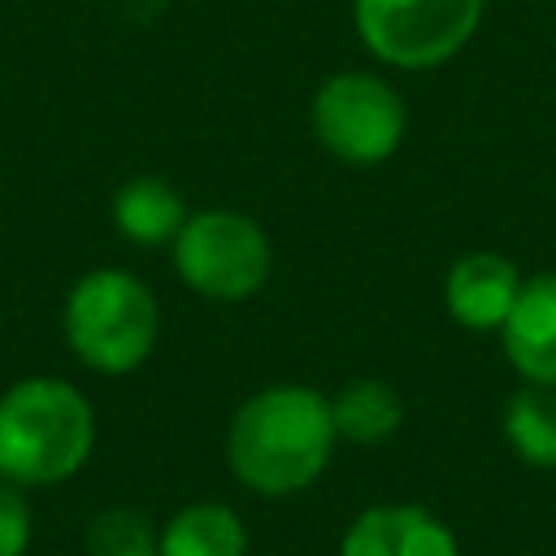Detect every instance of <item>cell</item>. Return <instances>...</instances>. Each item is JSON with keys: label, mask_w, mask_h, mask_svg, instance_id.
<instances>
[{"label": "cell", "mask_w": 556, "mask_h": 556, "mask_svg": "<svg viewBox=\"0 0 556 556\" xmlns=\"http://www.w3.org/2000/svg\"><path fill=\"white\" fill-rule=\"evenodd\" d=\"M334 443L330 400L304 382H274L230 413L226 469L243 491L282 500L326 473Z\"/></svg>", "instance_id": "6da1fadb"}, {"label": "cell", "mask_w": 556, "mask_h": 556, "mask_svg": "<svg viewBox=\"0 0 556 556\" xmlns=\"http://www.w3.org/2000/svg\"><path fill=\"white\" fill-rule=\"evenodd\" d=\"M96 452V408L52 374L22 378L0 391V478L22 491L70 482Z\"/></svg>", "instance_id": "7a4b0ae2"}, {"label": "cell", "mask_w": 556, "mask_h": 556, "mask_svg": "<svg viewBox=\"0 0 556 556\" xmlns=\"http://www.w3.org/2000/svg\"><path fill=\"white\" fill-rule=\"evenodd\" d=\"M156 530L161 526H152L148 513L130 504H113L87 521L83 552L87 556H156Z\"/></svg>", "instance_id": "5bb4252c"}, {"label": "cell", "mask_w": 556, "mask_h": 556, "mask_svg": "<svg viewBox=\"0 0 556 556\" xmlns=\"http://www.w3.org/2000/svg\"><path fill=\"white\" fill-rule=\"evenodd\" d=\"M30 539H35V513L26 504V491L0 478V556H26Z\"/></svg>", "instance_id": "9a60e30c"}, {"label": "cell", "mask_w": 556, "mask_h": 556, "mask_svg": "<svg viewBox=\"0 0 556 556\" xmlns=\"http://www.w3.org/2000/svg\"><path fill=\"white\" fill-rule=\"evenodd\" d=\"M339 556H460L456 534L421 504H374L339 539Z\"/></svg>", "instance_id": "52a82bcc"}, {"label": "cell", "mask_w": 556, "mask_h": 556, "mask_svg": "<svg viewBox=\"0 0 556 556\" xmlns=\"http://www.w3.org/2000/svg\"><path fill=\"white\" fill-rule=\"evenodd\" d=\"M504 439L508 447L534 465V469H556V387L526 382L508 395L504 404Z\"/></svg>", "instance_id": "4fadbf2b"}, {"label": "cell", "mask_w": 556, "mask_h": 556, "mask_svg": "<svg viewBox=\"0 0 556 556\" xmlns=\"http://www.w3.org/2000/svg\"><path fill=\"white\" fill-rule=\"evenodd\" d=\"M113 226L135 248H169L178 226L187 222V204L178 187L161 174H135L113 191Z\"/></svg>", "instance_id": "30bf717a"}, {"label": "cell", "mask_w": 556, "mask_h": 556, "mask_svg": "<svg viewBox=\"0 0 556 556\" xmlns=\"http://www.w3.org/2000/svg\"><path fill=\"white\" fill-rule=\"evenodd\" d=\"M156 556H248V521L222 500H191L156 530Z\"/></svg>", "instance_id": "8fae6325"}, {"label": "cell", "mask_w": 556, "mask_h": 556, "mask_svg": "<svg viewBox=\"0 0 556 556\" xmlns=\"http://www.w3.org/2000/svg\"><path fill=\"white\" fill-rule=\"evenodd\" d=\"M313 139L343 165H382L395 156L408 130V109L400 91L369 70L330 74L308 104Z\"/></svg>", "instance_id": "5b68a950"}, {"label": "cell", "mask_w": 556, "mask_h": 556, "mask_svg": "<svg viewBox=\"0 0 556 556\" xmlns=\"http://www.w3.org/2000/svg\"><path fill=\"white\" fill-rule=\"evenodd\" d=\"M504 356L526 382L556 387V274L521 278V291L500 326Z\"/></svg>", "instance_id": "ba28073f"}, {"label": "cell", "mask_w": 556, "mask_h": 556, "mask_svg": "<svg viewBox=\"0 0 556 556\" xmlns=\"http://www.w3.org/2000/svg\"><path fill=\"white\" fill-rule=\"evenodd\" d=\"M517 291L521 274L500 252H465L443 278V304L465 330H500Z\"/></svg>", "instance_id": "9c48e42d"}, {"label": "cell", "mask_w": 556, "mask_h": 556, "mask_svg": "<svg viewBox=\"0 0 556 556\" xmlns=\"http://www.w3.org/2000/svg\"><path fill=\"white\" fill-rule=\"evenodd\" d=\"M169 256L182 287L213 304H243L274 274V243L265 226L239 208L187 213L169 243Z\"/></svg>", "instance_id": "277c9868"}, {"label": "cell", "mask_w": 556, "mask_h": 556, "mask_svg": "<svg viewBox=\"0 0 556 556\" xmlns=\"http://www.w3.org/2000/svg\"><path fill=\"white\" fill-rule=\"evenodd\" d=\"M486 0H352L361 43L391 70H434L478 30Z\"/></svg>", "instance_id": "8992f818"}, {"label": "cell", "mask_w": 556, "mask_h": 556, "mask_svg": "<svg viewBox=\"0 0 556 556\" xmlns=\"http://www.w3.org/2000/svg\"><path fill=\"white\" fill-rule=\"evenodd\" d=\"M326 400H330V421L339 443H352V447H378L404 421V400L382 378H352Z\"/></svg>", "instance_id": "7c38bea8"}, {"label": "cell", "mask_w": 556, "mask_h": 556, "mask_svg": "<svg viewBox=\"0 0 556 556\" xmlns=\"http://www.w3.org/2000/svg\"><path fill=\"white\" fill-rule=\"evenodd\" d=\"M61 334L78 365L104 378H122L152 356L161 334V304L139 274L100 265L70 287Z\"/></svg>", "instance_id": "3957f363"}]
</instances>
